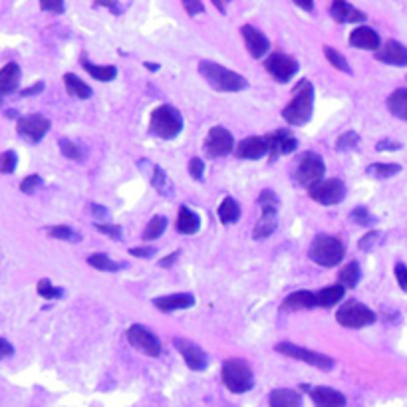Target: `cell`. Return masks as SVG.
<instances>
[{"label":"cell","instance_id":"cell-1","mask_svg":"<svg viewBox=\"0 0 407 407\" xmlns=\"http://www.w3.org/2000/svg\"><path fill=\"white\" fill-rule=\"evenodd\" d=\"M314 110V86L310 80L302 78L292 90L290 104L282 110V117L288 126H304L310 121Z\"/></svg>","mask_w":407,"mask_h":407},{"label":"cell","instance_id":"cell-2","mask_svg":"<svg viewBox=\"0 0 407 407\" xmlns=\"http://www.w3.org/2000/svg\"><path fill=\"white\" fill-rule=\"evenodd\" d=\"M199 74L203 75L205 82L217 90V92H226V93H237L242 92L248 88V82L246 78L229 68H224L217 62H211V60H201L199 62Z\"/></svg>","mask_w":407,"mask_h":407},{"label":"cell","instance_id":"cell-3","mask_svg":"<svg viewBox=\"0 0 407 407\" xmlns=\"http://www.w3.org/2000/svg\"><path fill=\"white\" fill-rule=\"evenodd\" d=\"M221 380L231 393H246L255 388V375L251 364L242 358H231L222 364Z\"/></svg>","mask_w":407,"mask_h":407},{"label":"cell","instance_id":"cell-4","mask_svg":"<svg viewBox=\"0 0 407 407\" xmlns=\"http://www.w3.org/2000/svg\"><path fill=\"white\" fill-rule=\"evenodd\" d=\"M308 255H310V260L316 262L318 266L332 268V266H338L344 260L346 246H344V242L340 241L338 237L318 235L314 241H312V244H310Z\"/></svg>","mask_w":407,"mask_h":407},{"label":"cell","instance_id":"cell-5","mask_svg":"<svg viewBox=\"0 0 407 407\" xmlns=\"http://www.w3.org/2000/svg\"><path fill=\"white\" fill-rule=\"evenodd\" d=\"M149 128H151L153 135H157L161 139H175L183 131V117L177 108L163 104L151 111Z\"/></svg>","mask_w":407,"mask_h":407},{"label":"cell","instance_id":"cell-6","mask_svg":"<svg viewBox=\"0 0 407 407\" xmlns=\"http://www.w3.org/2000/svg\"><path fill=\"white\" fill-rule=\"evenodd\" d=\"M336 320L340 326L344 328H350V330H358V328H366V326H371L375 320H377V314L370 310L368 306H364L362 302L358 300H348L344 302L338 312H336Z\"/></svg>","mask_w":407,"mask_h":407},{"label":"cell","instance_id":"cell-7","mask_svg":"<svg viewBox=\"0 0 407 407\" xmlns=\"http://www.w3.org/2000/svg\"><path fill=\"white\" fill-rule=\"evenodd\" d=\"M324 173H326V165H324L322 157L314 151H306V153H302V157L298 161L296 171H294V181L300 187L310 189L324 179Z\"/></svg>","mask_w":407,"mask_h":407},{"label":"cell","instance_id":"cell-8","mask_svg":"<svg viewBox=\"0 0 407 407\" xmlns=\"http://www.w3.org/2000/svg\"><path fill=\"white\" fill-rule=\"evenodd\" d=\"M277 352L282 353V356H288V358H292V360L306 362L308 366L318 368V370L328 371L336 366V362H334L330 356L314 352V350H308V348H300V346H294V344H290V342H280V344H277Z\"/></svg>","mask_w":407,"mask_h":407},{"label":"cell","instance_id":"cell-9","mask_svg":"<svg viewBox=\"0 0 407 407\" xmlns=\"http://www.w3.org/2000/svg\"><path fill=\"white\" fill-rule=\"evenodd\" d=\"M128 342L137 350V352L146 353L149 358H157L161 353V342L155 334L141 324H133L128 328Z\"/></svg>","mask_w":407,"mask_h":407},{"label":"cell","instance_id":"cell-10","mask_svg":"<svg viewBox=\"0 0 407 407\" xmlns=\"http://www.w3.org/2000/svg\"><path fill=\"white\" fill-rule=\"evenodd\" d=\"M310 199H314L320 205H338L346 197V185L342 179H322L320 183L308 189Z\"/></svg>","mask_w":407,"mask_h":407},{"label":"cell","instance_id":"cell-11","mask_svg":"<svg viewBox=\"0 0 407 407\" xmlns=\"http://www.w3.org/2000/svg\"><path fill=\"white\" fill-rule=\"evenodd\" d=\"M203 148L209 157H226L235 151V137L226 128L215 126L207 133Z\"/></svg>","mask_w":407,"mask_h":407},{"label":"cell","instance_id":"cell-12","mask_svg":"<svg viewBox=\"0 0 407 407\" xmlns=\"http://www.w3.org/2000/svg\"><path fill=\"white\" fill-rule=\"evenodd\" d=\"M50 119L42 113H32V115H24L19 117L16 121V131L24 139H28L30 143H40L44 139V135L50 131Z\"/></svg>","mask_w":407,"mask_h":407},{"label":"cell","instance_id":"cell-13","mask_svg":"<svg viewBox=\"0 0 407 407\" xmlns=\"http://www.w3.org/2000/svg\"><path fill=\"white\" fill-rule=\"evenodd\" d=\"M264 68H266V72L272 75L277 82H280V84H286L292 75H296L298 62L292 58V56L277 52V54H270L268 58H266Z\"/></svg>","mask_w":407,"mask_h":407},{"label":"cell","instance_id":"cell-14","mask_svg":"<svg viewBox=\"0 0 407 407\" xmlns=\"http://www.w3.org/2000/svg\"><path fill=\"white\" fill-rule=\"evenodd\" d=\"M173 344H175L177 352L183 356V360H185L189 370L203 371L209 368V358H207V353H205L203 348H199L195 342L183 340V338H175Z\"/></svg>","mask_w":407,"mask_h":407},{"label":"cell","instance_id":"cell-15","mask_svg":"<svg viewBox=\"0 0 407 407\" xmlns=\"http://www.w3.org/2000/svg\"><path fill=\"white\" fill-rule=\"evenodd\" d=\"M266 137V143H268V157L270 161H275L278 155H288L292 151H296L298 139L290 133V130H277L270 131Z\"/></svg>","mask_w":407,"mask_h":407},{"label":"cell","instance_id":"cell-16","mask_svg":"<svg viewBox=\"0 0 407 407\" xmlns=\"http://www.w3.org/2000/svg\"><path fill=\"white\" fill-rule=\"evenodd\" d=\"M241 34L244 44H246V50H248V54L253 56V58L260 60V58H264V56L268 54V50H270V40L264 36L259 28H255V26H251V24H244L241 28Z\"/></svg>","mask_w":407,"mask_h":407},{"label":"cell","instance_id":"cell-17","mask_svg":"<svg viewBox=\"0 0 407 407\" xmlns=\"http://www.w3.org/2000/svg\"><path fill=\"white\" fill-rule=\"evenodd\" d=\"M266 153H268V143H266V137H262V135L244 137L241 143L235 148V155L239 159H248V161H257L260 157H264Z\"/></svg>","mask_w":407,"mask_h":407},{"label":"cell","instance_id":"cell-18","mask_svg":"<svg viewBox=\"0 0 407 407\" xmlns=\"http://www.w3.org/2000/svg\"><path fill=\"white\" fill-rule=\"evenodd\" d=\"M373 56H375V60L389 64V66H397V68L407 66V48L397 40H388Z\"/></svg>","mask_w":407,"mask_h":407},{"label":"cell","instance_id":"cell-19","mask_svg":"<svg viewBox=\"0 0 407 407\" xmlns=\"http://www.w3.org/2000/svg\"><path fill=\"white\" fill-rule=\"evenodd\" d=\"M310 397L314 402L316 407H346V395L342 391L334 388H326V386H316L310 388Z\"/></svg>","mask_w":407,"mask_h":407},{"label":"cell","instance_id":"cell-20","mask_svg":"<svg viewBox=\"0 0 407 407\" xmlns=\"http://www.w3.org/2000/svg\"><path fill=\"white\" fill-rule=\"evenodd\" d=\"M328 10H330V16L338 24H350V22H364L366 20V12L358 10L353 4L344 2V0H334Z\"/></svg>","mask_w":407,"mask_h":407},{"label":"cell","instance_id":"cell-21","mask_svg":"<svg viewBox=\"0 0 407 407\" xmlns=\"http://www.w3.org/2000/svg\"><path fill=\"white\" fill-rule=\"evenodd\" d=\"M195 304V296L191 292H177L169 296L153 298V306L161 312H175V310H185Z\"/></svg>","mask_w":407,"mask_h":407},{"label":"cell","instance_id":"cell-22","mask_svg":"<svg viewBox=\"0 0 407 407\" xmlns=\"http://www.w3.org/2000/svg\"><path fill=\"white\" fill-rule=\"evenodd\" d=\"M350 44L353 48H360V50H371V52H377L382 48V40L380 34L370 28V26H358L350 34Z\"/></svg>","mask_w":407,"mask_h":407},{"label":"cell","instance_id":"cell-23","mask_svg":"<svg viewBox=\"0 0 407 407\" xmlns=\"http://www.w3.org/2000/svg\"><path fill=\"white\" fill-rule=\"evenodd\" d=\"M262 215H260L259 222L253 231V237L255 239H266L270 237L278 226V207H270V205H262L260 207Z\"/></svg>","mask_w":407,"mask_h":407},{"label":"cell","instance_id":"cell-24","mask_svg":"<svg viewBox=\"0 0 407 407\" xmlns=\"http://www.w3.org/2000/svg\"><path fill=\"white\" fill-rule=\"evenodd\" d=\"M318 306V296L310 290H296L284 298L282 310H308Z\"/></svg>","mask_w":407,"mask_h":407},{"label":"cell","instance_id":"cell-25","mask_svg":"<svg viewBox=\"0 0 407 407\" xmlns=\"http://www.w3.org/2000/svg\"><path fill=\"white\" fill-rule=\"evenodd\" d=\"M20 84V66L16 62H8L4 68H0V104L2 95L12 93Z\"/></svg>","mask_w":407,"mask_h":407},{"label":"cell","instance_id":"cell-26","mask_svg":"<svg viewBox=\"0 0 407 407\" xmlns=\"http://www.w3.org/2000/svg\"><path fill=\"white\" fill-rule=\"evenodd\" d=\"M268 404L270 407H302V395L296 389L277 388L270 391Z\"/></svg>","mask_w":407,"mask_h":407},{"label":"cell","instance_id":"cell-27","mask_svg":"<svg viewBox=\"0 0 407 407\" xmlns=\"http://www.w3.org/2000/svg\"><path fill=\"white\" fill-rule=\"evenodd\" d=\"M175 226H177V231H179L181 235H195V233H199V229H201V217H199L195 211H191L189 207L181 205Z\"/></svg>","mask_w":407,"mask_h":407},{"label":"cell","instance_id":"cell-28","mask_svg":"<svg viewBox=\"0 0 407 407\" xmlns=\"http://www.w3.org/2000/svg\"><path fill=\"white\" fill-rule=\"evenodd\" d=\"M318 306L322 308H332L338 302H342L346 296V288L342 284H332V286H324L318 294Z\"/></svg>","mask_w":407,"mask_h":407},{"label":"cell","instance_id":"cell-29","mask_svg":"<svg viewBox=\"0 0 407 407\" xmlns=\"http://www.w3.org/2000/svg\"><path fill=\"white\" fill-rule=\"evenodd\" d=\"M62 80H64V86H66L68 95L78 97V100H90L92 97V88L86 82H82L75 74H64Z\"/></svg>","mask_w":407,"mask_h":407},{"label":"cell","instance_id":"cell-30","mask_svg":"<svg viewBox=\"0 0 407 407\" xmlns=\"http://www.w3.org/2000/svg\"><path fill=\"white\" fill-rule=\"evenodd\" d=\"M82 68L97 82H111L117 75L115 66H97V64H92L86 56H82Z\"/></svg>","mask_w":407,"mask_h":407},{"label":"cell","instance_id":"cell-31","mask_svg":"<svg viewBox=\"0 0 407 407\" xmlns=\"http://www.w3.org/2000/svg\"><path fill=\"white\" fill-rule=\"evenodd\" d=\"M388 110L391 111V115L407 121V88H399L391 92L388 97Z\"/></svg>","mask_w":407,"mask_h":407},{"label":"cell","instance_id":"cell-32","mask_svg":"<svg viewBox=\"0 0 407 407\" xmlns=\"http://www.w3.org/2000/svg\"><path fill=\"white\" fill-rule=\"evenodd\" d=\"M217 215H219L222 224H233V222H237L241 219V207H239V203L233 197H224L222 203L219 205Z\"/></svg>","mask_w":407,"mask_h":407},{"label":"cell","instance_id":"cell-33","mask_svg":"<svg viewBox=\"0 0 407 407\" xmlns=\"http://www.w3.org/2000/svg\"><path fill=\"white\" fill-rule=\"evenodd\" d=\"M151 185H153V189H157V193H159V195H163V197H173V195H175L173 183L169 181V175H167L163 167H159V165L153 167Z\"/></svg>","mask_w":407,"mask_h":407},{"label":"cell","instance_id":"cell-34","mask_svg":"<svg viewBox=\"0 0 407 407\" xmlns=\"http://www.w3.org/2000/svg\"><path fill=\"white\" fill-rule=\"evenodd\" d=\"M360 277H362L360 264H358L356 260H352V262H348V264L340 270L338 280H340V284H342L344 288H356L358 282H360Z\"/></svg>","mask_w":407,"mask_h":407},{"label":"cell","instance_id":"cell-35","mask_svg":"<svg viewBox=\"0 0 407 407\" xmlns=\"http://www.w3.org/2000/svg\"><path fill=\"white\" fill-rule=\"evenodd\" d=\"M88 264L95 268V270H102V272H117L119 268H121V264L119 262H115V260H111L108 255H104V253H95V255H90L88 257Z\"/></svg>","mask_w":407,"mask_h":407},{"label":"cell","instance_id":"cell-36","mask_svg":"<svg viewBox=\"0 0 407 407\" xmlns=\"http://www.w3.org/2000/svg\"><path fill=\"white\" fill-rule=\"evenodd\" d=\"M399 171H402V165H397V163H371L366 169V173L375 179H389V177L397 175Z\"/></svg>","mask_w":407,"mask_h":407},{"label":"cell","instance_id":"cell-37","mask_svg":"<svg viewBox=\"0 0 407 407\" xmlns=\"http://www.w3.org/2000/svg\"><path fill=\"white\" fill-rule=\"evenodd\" d=\"M165 229H167L165 217L155 215V217H151V221L148 222V226H146V231H143V239H146V241H157V239L165 233Z\"/></svg>","mask_w":407,"mask_h":407},{"label":"cell","instance_id":"cell-38","mask_svg":"<svg viewBox=\"0 0 407 407\" xmlns=\"http://www.w3.org/2000/svg\"><path fill=\"white\" fill-rule=\"evenodd\" d=\"M48 235L56 239V241H66V242H80L82 237L80 233H75L74 229L66 226V224H56V226H50L48 229Z\"/></svg>","mask_w":407,"mask_h":407},{"label":"cell","instance_id":"cell-39","mask_svg":"<svg viewBox=\"0 0 407 407\" xmlns=\"http://www.w3.org/2000/svg\"><path fill=\"white\" fill-rule=\"evenodd\" d=\"M324 56H326V60L332 64L336 70H340V72H344V74H352V68H350L348 60L340 54L336 48H332V46H324Z\"/></svg>","mask_w":407,"mask_h":407},{"label":"cell","instance_id":"cell-40","mask_svg":"<svg viewBox=\"0 0 407 407\" xmlns=\"http://www.w3.org/2000/svg\"><path fill=\"white\" fill-rule=\"evenodd\" d=\"M358 143H360V135L356 133V131H344L338 139H336V151H340V153H348V151H353V149L358 148Z\"/></svg>","mask_w":407,"mask_h":407},{"label":"cell","instance_id":"cell-41","mask_svg":"<svg viewBox=\"0 0 407 407\" xmlns=\"http://www.w3.org/2000/svg\"><path fill=\"white\" fill-rule=\"evenodd\" d=\"M36 292L40 294V296L44 298V300H56V298H62V294H64V290H62V288H58V286H54L48 278L38 280Z\"/></svg>","mask_w":407,"mask_h":407},{"label":"cell","instance_id":"cell-42","mask_svg":"<svg viewBox=\"0 0 407 407\" xmlns=\"http://www.w3.org/2000/svg\"><path fill=\"white\" fill-rule=\"evenodd\" d=\"M58 146H60V151H62V155H64L66 159H72V161H82V159H84V151H82V148H80L78 143H74V141H70V139H60Z\"/></svg>","mask_w":407,"mask_h":407},{"label":"cell","instance_id":"cell-43","mask_svg":"<svg viewBox=\"0 0 407 407\" xmlns=\"http://www.w3.org/2000/svg\"><path fill=\"white\" fill-rule=\"evenodd\" d=\"M16 165H19V157H16V153L12 149L0 153V173L10 175V173H14Z\"/></svg>","mask_w":407,"mask_h":407},{"label":"cell","instance_id":"cell-44","mask_svg":"<svg viewBox=\"0 0 407 407\" xmlns=\"http://www.w3.org/2000/svg\"><path fill=\"white\" fill-rule=\"evenodd\" d=\"M95 229L100 231V233H104V235H108L110 239H113V241H119L121 239V235H124V229L119 226V224H113V222H97L95 224Z\"/></svg>","mask_w":407,"mask_h":407},{"label":"cell","instance_id":"cell-45","mask_svg":"<svg viewBox=\"0 0 407 407\" xmlns=\"http://www.w3.org/2000/svg\"><path fill=\"white\" fill-rule=\"evenodd\" d=\"M350 219H352L356 224H373V217H371V213L366 209V207H356L352 213H350Z\"/></svg>","mask_w":407,"mask_h":407},{"label":"cell","instance_id":"cell-46","mask_svg":"<svg viewBox=\"0 0 407 407\" xmlns=\"http://www.w3.org/2000/svg\"><path fill=\"white\" fill-rule=\"evenodd\" d=\"M40 187H42V177H40V175H28V177L20 183V191L26 193V195H32V193H36Z\"/></svg>","mask_w":407,"mask_h":407},{"label":"cell","instance_id":"cell-47","mask_svg":"<svg viewBox=\"0 0 407 407\" xmlns=\"http://www.w3.org/2000/svg\"><path fill=\"white\" fill-rule=\"evenodd\" d=\"M382 239V233L380 231H370L368 235H364V239L358 242V246H360V251H364V253H370L371 248L380 242Z\"/></svg>","mask_w":407,"mask_h":407},{"label":"cell","instance_id":"cell-48","mask_svg":"<svg viewBox=\"0 0 407 407\" xmlns=\"http://www.w3.org/2000/svg\"><path fill=\"white\" fill-rule=\"evenodd\" d=\"M189 175L195 179V181H201L205 175V161L201 157H193L189 161Z\"/></svg>","mask_w":407,"mask_h":407},{"label":"cell","instance_id":"cell-49","mask_svg":"<svg viewBox=\"0 0 407 407\" xmlns=\"http://www.w3.org/2000/svg\"><path fill=\"white\" fill-rule=\"evenodd\" d=\"M393 272H395V278H397V284H399V288L407 292V266L404 262H397L395 264V268H393Z\"/></svg>","mask_w":407,"mask_h":407},{"label":"cell","instance_id":"cell-50","mask_svg":"<svg viewBox=\"0 0 407 407\" xmlns=\"http://www.w3.org/2000/svg\"><path fill=\"white\" fill-rule=\"evenodd\" d=\"M131 257H137V259H151L155 255V248L153 246H135L130 248Z\"/></svg>","mask_w":407,"mask_h":407},{"label":"cell","instance_id":"cell-51","mask_svg":"<svg viewBox=\"0 0 407 407\" xmlns=\"http://www.w3.org/2000/svg\"><path fill=\"white\" fill-rule=\"evenodd\" d=\"M183 6H185L187 12H189V16H197V14L205 12V4L197 2V0H185Z\"/></svg>","mask_w":407,"mask_h":407},{"label":"cell","instance_id":"cell-52","mask_svg":"<svg viewBox=\"0 0 407 407\" xmlns=\"http://www.w3.org/2000/svg\"><path fill=\"white\" fill-rule=\"evenodd\" d=\"M40 8L46 10V12H56V14H62L66 10L64 2H46V0L40 2Z\"/></svg>","mask_w":407,"mask_h":407},{"label":"cell","instance_id":"cell-53","mask_svg":"<svg viewBox=\"0 0 407 407\" xmlns=\"http://www.w3.org/2000/svg\"><path fill=\"white\" fill-rule=\"evenodd\" d=\"M402 149V143L399 141H391V139H382L375 143V151H397Z\"/></svg>","mask_w":407,"mask_h":407},{"label":"cell","instance_id":"cell-54","mask_svg":"<svg viewBox=\"0 0 407 407\" xmlns=\"http://www.w3.org/2000/svg\"><path fill=\"white\" fill-rule=\"evenodd\" d=\"M12 353H14V346H12L8 340L0 338V360L8 358V356H12Z\"/></svg>","mask_w":407,"mask_h":407},{"label":"cell","instance_id":"cell-55","mask_svg":"<svg viewBox=\"0 0 407 407\" xmlns=\"http://www.w3.org/2000/svg\"><path fill=\"white\" fill-rule=\"evenodd\" d=\"M44 90V82H38L34 86H30V88H26V90H22L20 95H24V97H28V95H34V93H40Z\"/></svg>","mask_w":407,"mask_h":407},{"label":"cell","instance_id":"cell-56","mask_svg":"<svg viewBox=\"0 0 407 407\" xmlns=\"http://www.w3.org/2000/svg\"><path fill=\"white\" fill-rule=\"evenodd\" d=\"M92 213H93V217H95V219H100V221H102V219H106V217H110V213H108L102 205H92Z\"/></svg>","mask_w":407,"mask_h":407},{"label":"cell","instance_id":"cell-57","mask_svg":"<svg viewBox=\"0 0 407 407\" xmlns=\"http://www.w3.org/2000/svg\"><path fill=\"white\" fill-rule=\"evenodd\" d=\"M179 259V251H175V253H171L169 257H165V259L159 260V266H163V268H167V266H171L175 260Z\"/></svg>","mask_w":407,"mask_h":407},{"label":"cell","instance_id":"cell-58","mask_svg":"<svg viewBox=\"0 0 407 407\" xmlns=\"http://www.w3.org/2000/svg\"><path fill=\"white\" fill-rule=\"evenodd\" d=\"M97 6H106V8L113 10L115 14H121V6H119V4H115V2H100Z\"/></svg>","mask_w":407,"mask_h":407},{"label":"cell","instance_id":"cell-59","mask_svg":"<svg viewBox=\"0 0 407 407\" xmlns=\"http://www.w3.org/2000/svg\"><path fill=\"white\" fill-rule=\"evenodd\" d=\"M294 4H296L298 8L306 10V12H312V10H314V2H300V0H296Z\"/></svg>","mask_w":407,"mask_h":407},{"label":"cell","instance_id":"cell-60","mask_svg":"<svg viewBox=\"0 0 407 407\" xmlns=\"http://www.w3.org/2000/svg\"><path fill=\"white\" fill-rule=\"evenodd\" d=\"M146 68H148L149 72H157V70H159V64H155V62H146Z\"/></svg>","mask_w":407,"mask_h":407},{"label":"cell","instance_id":"cell-61","mask_svg":"<svg viewBox=\"0 0 407 407\" xmlns=\"http://www.w3.org/2000/svg\"><path fill=\"white\" fill-rule=\"evenodd\" d=\"M213 4H215V8H217V10H221V14H224V12H226V8H224V4H222V2H219V0H215Z\"/></svg>","mask_w":407,"mask_h":407}]
</instances>
